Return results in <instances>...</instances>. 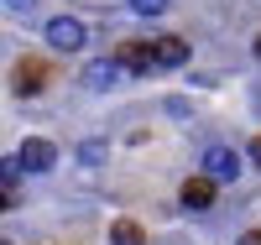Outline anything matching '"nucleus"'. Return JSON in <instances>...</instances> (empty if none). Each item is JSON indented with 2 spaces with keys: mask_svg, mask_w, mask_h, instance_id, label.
<instances>
[{
  "mask_svg": "<svg viewBox=\"0 0 261 245\" xmlns=\"http://www.w3.org/2000/svg\"><path fill=\"white\" fill-rule=\"evenodd\" d=\"M47 42L58 52H79L84 42H89V32H84V21H73V16H53L47 21Z\"/></svg>",
  "mask_w": 261,
  "mask_h": 245,
  "instance_id": "obj_1",
  "label": "nucleus"
},
{
  "mask_svg": "<svg viewBox=\"0 0 261 245\" xmlns=\"http://www.w3.org/2000/svg\"><path fill=\"white\" fill-rule=\"evenodd\" d=\"M214 204V177L204 172V177H188V183H183V209H193V214H199V209H209Z\"/></svg>",
  "mask_w": 261,
  "mask_h": 245,
  "instance_id": "obj_6",
  "label": "nucleus"
},
{
  "mask_svg": "<svg viewBox=\"0 0 261 245\" xmlns=\"http://www.w3.org/2000/svg\"><path fill=\"white\" fill-rule=\"evenodd\" d=\"M125 73V63L120 58H94L89 68H84V89H94V94H105V89H115Z\"/></svg>",
  "mask_w": 261,
  "mask_h": 245,
  "instance_id": "obj_2",
  "label": "nucleus"
},
{
  "mask_svg": "<svg viewBox=\"0 0 261 245\" xmlns=\"http://www.w3.org/2000/svg\"><path fill=\"white\" fill-rule=\"evenodd\" d=\"M151 58H157V68H183V63H188V42L157 37V42H151Z\"/></svg>",
  "mask_w": 261,
  "mask_h": 245,
  "instance_id": "obj_5",
  "label": "nucleus"
},
{
  "mask_svg": "<svg viewBox=\"0 0 261 245\" xmlns=\"http://www.w3.org/2000/svg\"><path fill=\"white\" fill-rule=\"evenodd\" d=\"M251 162H256V167H261V136H256V141H251Z\"/></svg>",
  "mask_w": 261,
  "mask_h": 245,
  "instance_id": "obj_12",
  "label": "nucleus"
},
{
  "mask_svg": "<svg viewBox=\"0 0 261 245\" xmlns=\"http://www.w3.org/2000/svg\"><path fill=\"white\" fill-rule=\"evenodd\" d=\"M6 6H11V11L21 16V11H32V6H37V0H6Z\"/></svg>",
  "mask_w": 261,
  "mask_h": 245,
  "instance_id": "obj_11",
  "label": "nucleus"
},
{
  "mask_svg": "<svg viewBox=\"0 0 261 245\" xmlns=\"http://www.w3.org/2000/svg\"><path fill=\"white\" fill-rule=\"evenodd\" d=\"M21 167L27 172H53V162H58V146L53 141H42V136H32V141H21Z\"/></svg>",
  "mask_w": 261,
  "mask_h": 245,
  "instance_id": "obj_3",
  "label": "nucleus"
},
{
  "mask_svg": "<svg viewBox=\"0 0 261 245\" xmlns=\"http://www.w3.org/2000/svg\"><path fill=\"white\" fill-rule=\"evenodd\" d=\"M37 89H42V68L37 63H21L16 68V94H37Z\"/></svg>",
  "mask_w": 261,
  "mask_h": 245,
  "instance_id": "obj_8",
  "label": "nucleus"
},
{
  "mask_svg": "<svg viewBox=\"0 0 261 245\" xmlns=\"http://www.w3.org/2000/svg\"><path fill=\"white\" fill-rule=\"evenodd\" d=\"M256 63H261V37H256Z\"/></svg>",
  "mask_w": 261,
  "mask_h": 245,
  "instance_id": "obj_13",
  "label": "nucleus"
},
{
  "mask_svg": "<svg viewBox=\"0 0 261 245\" xmlns=\"http://www.w3.org/2000/svg\"><path fill=\"white\" fill-rule=\"evenodd\" d=\"M130 11H141V16H162L167 0H130Z\"/></svg>",
  "mask_w": 261,
  "mask_h": 245,
  "instance_id": "obj_9",
  "label": "nucleus"
},
{
  "mask_svg": "<svg viewBox=\"0 0 261 245\" xmlns=\"http://www.w3.org/2000/svg\"><path fill=\"white\" fill-rule=\"evenodd\" d=\"M110 245H146V235H141L136 219H115L110 225Z\"/></svg>",
  "mask_w": 261,
  "mask_h": 245,
  "instance_id": "obj_7",
  "label": "nucleus"
},
{
  "mask_svg": "<svg viewBox=\"0 0 261 245\" xmlns=\"http://www.w3.org/2000/svg\"><path fill=\"white\" fill-rule=\"evenodd\" d=\"M204 172L214 177V183H230V177L241 172V157H235L230 146H209V151H204Z\"/></svg>",
  "mask_w": 261,
  "mask_h": 245,
  "instance_id": "obj_4",
  "label": "nucleus"
},
{
  "mask_svg": "<svg viewBox=\"0 0 261 245\" xmlns=\"http://www.w3.org/2000/svg\"><path fill=\"white\" fill-rule=\"evenodd\" d=\"M235 245H261V230H246V235L235 240Z\"/></svg>",
  "mask_w": 261,
  "mask_h": 245,
  "instance_id": "obj_10",
  "label": "nucleus"
}]
</instances>
